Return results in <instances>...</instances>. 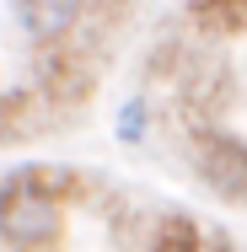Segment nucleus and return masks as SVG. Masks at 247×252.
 Masks as SVG:
<instances>
[{"instance_id": "39448f33", "label": "nucleus", "mask_w": 247, "mask_h": 252, "mask_svg": "<svg viewBox=\"0 0 247 252\" xmlns=\"http://www.w3.org/2000/svg\"><path fill=\"white\" fill-rule=\"evenodd\" d=\"M156 252H194V225H188V220H183V225L172 220V225H167V236L156 242Z\"/></svg>"}, {"instance_id": "20e7f679", "label": "nucleus", "mask_w": 247, "mask_h": 252, "mask_svg": "<svg viewBox=\"0 0 247 252\" xmlns=\"http://www.w3.org/2000/svg\"><path fill=\"white\" fill-rule=\"evenodd\" d=\"M140 134H145V102H124V113H118V140L135 145Z\"/></svg>"}, {"instance_id": "7ed1b4c3", "label": "nucleus", "mask_w": 247, "mask_h": 252, "mask_svg": "<svg viewBox=\"0 0 247 252\" xmlns=\"http://www.w3.org/2000/svg\"><path fill=\"white\" fill-rule=\"evenodd\" d=\"M16 16H22V27L33 38H59V32H70L81 5H70V0H59V5H16Z\"/></svg>"}, {"instance_id": "f03ea898", "label": "nucleus", "mask_w": 247, "mask_h": 252, "mask_svg": "<svg viewBox=\"0 0 247 252\" xmlns=\"http://www.w3.org/2000/svg\"><path fill=\"white\" fill-rule=\"evenodd\" d=\"M204 177L220 188V193H247V151L242 145H231V140H215L210 151H204Z\"/></svg>"}, {"instance_id": "f257e3e1", "label": "nucleus", "mask_w": 247, "mask_h": 252, "mask_svg": "<svg viewBox=\"0 0 247 252\" xmlns=\"http://www.w3.org/2000/svg\"><path fill=\"white\" fill-rule=\"evenodd\" d=\"M59 231H65V209H59L54 193L33 188V183H5L0 188V236L16 252L54 247Z\"/></svg>"}]
</instances>
